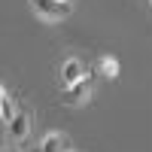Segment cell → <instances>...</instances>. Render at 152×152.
I'll return each mask as SVG.
<instances>
[{
  "instance_id": "6da1fadb",
  "label": "cell",
  "mask_w": 152,
  "mask_h": 152,
  "mask_svg": "<svg viewBox=\"0 0 152 152\" xmlns=\"http://www.w3.org/2000/svg\"><path fill=\"white\" fill-rule=\"evenodd\" d=\"M31 9L37 12V15H43L46 21H61V18H67L73 6H70V0H28Z\"/></svg>"
},
{
  "instance_id": "7a4b0ae2",
  "label": "cell",
  "mask_w": 152,
  "mask_h": 152,
  "mask_svg": "<svg viewBox=\"0 0 152 152\" xmlns=\"http://www.w3.org/2000/svg\"><path fill=\"white\" fill-rule=\"evenodd\" d=\"M91 88H94V79L85 73L82 79H76L73 85H64V91H61V94H64V100H67L70 107H79V104H85V97L91 94Z\"/></svg>"
},
{
  "instance_id": "3957f363",
  "label": "cell",
  "mask_w": 152,
  "mask_h": 152,
  "mask_svg": "<svg viewBox=\"0 0 152 152\" xmlns=\"http://www.w3.org/2000/svg\"><path fill=\"white\" fill-rule=\"evenodd\" d=\"M28 131H31V113H28V110H15V113L6 119V134H9V140L21 143L24 137H28Z\"/></svg>"
},
{
  "instance_id": "277c9868",
  "label": "cell",
  "mask_w": 152,
  "mask_h": 152,
  "mask_svg": "<svg viewBox=\"0 0 152 152\" xmlns=\"http://www.w3.org/2000/svg\"><path fill=\"white\" fill-rule=\"evenodd\" d=\"M58 76H61V85H73L76 79H82V76H85V64H82L79 58H67L64 64H61Z\"/></svg>"
},
{
  "instance_id": "5b68a950",
  "label": "cell",
  "mask_w": 152,
  "mask_h": 152,
  "mask_svg": "<svg viewBox=\"0 0 152 152\" xmlns=\"http://www.w3.org/2000/svg\"><path fill=\"white\" fill-rule=\"evenodd\" d=\"M40 152H70V140H67L64 134L52 131V134H46L43 140H40Z\"/></svg>"
},
{
  "instance_id": "8992f818",
  "label": "cell",
  "mask_w": 152,
  "mask_h": 152,
  "mask_svg": "<svg viewBox=\"0 0 152 152\" xmlns=\"http://www.w3.org/2000/svg\"><path fill=\"white\" fill-rule=\"evenodd\" d=\"M97 67H100V73H104L107 79H116V76H119V61L113 58V55H104Z\"/></svg>"
},
{
  "instance_id": "52a82bcc",
  "label": "cell",
  "mask_w": 152,
  "mask_h": 152,
  "mask_svg": "<svg viewBox=\"0 0 152 152\" xmlns=\"http://www.w3.org/2000/svg\"><path fill=\"white\" fill-rule=\"evenodd\" d=\"M0 97H6V91H3V85H0Z\"/></svg>"
},
{
  "instance_id": "ba28073f",
  "label": "cell",
  "mask_w": 152,
  "mask_h": 152,
  "mask_svg": "<svg viewBox=\"0 0 152 152\" xmlns=\"http://www.w3.org/2000/svg\"><path fill=\"white\" fill-rule=\"evenodd\" d=\"M0 119H3V113H0Z\"/></svg>"
}]
</instances>
